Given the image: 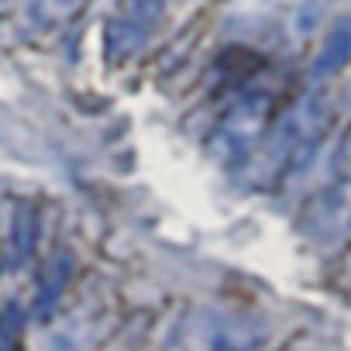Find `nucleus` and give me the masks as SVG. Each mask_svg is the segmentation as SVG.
I'll list each match as a JSON object with an SVG mask.
<instances>
[{
  "label": "nucleus",
  "instance_id": "obj_7",
  "mask_svg": "<svg viewBox=\"0 0 351 351\" xmlns=\"http://www.w3.org/2000/svg\"><path fill=\"white\" fill-rule=\"evenodd\" d=\"M337 172H341V180L351 186V128L341 141V152H337Z\"/></svg>",
  "mask_w": 351,
  "mask_h": 351
},
{
  "label": "nucleus",
  "instance_id": "obj_3",
  "mask_svg": "<svg viewBox=\"0 0 351 351\" xmlns=\"http://www.w3.org/2000/svg\"><path fill=\"white\" fill-rule=\"evenodd\" d=\"M265 131H269V97L265 93H245L221 117L210 148H214L217 158L245 165V158L255 152V145L265 138Z\"/></svg>",
  "mask_w": 351,
  "mask_h": 351
},
{
  "label": "nucleus",
  "instance_id": "obj_6",
  "mask_svg": "<svg viewBox=\"0 0 351 351\" xmlns=\"http://www.w3.org/2000/svg\"><path fill=\"white\" fill-rule=\"evenodd\" d=\"M35 234H38V221H35V214L28 210H21L18 217H14V231H11V262L18 265V262H25L28 255H32V248H35Z\"/></svg>",
  "mask_w": 351,
  "mask_h": 351
},
{
  "label": "nucleus",
  "instance_id": "obj_1",
  "mask_svg": "<svg viewBox=\"0 0 351 351\" xmlns=\"http://www.w3.org/2000/svg\"><path fill=\"white\" fill-rule=\"evenodd\" d=\"M330 121H334L330 100L324 93H303L265 131V138L245 158V169L255 176L258 183H276L279 176L293 172L296 165H303L320 148V141L330 131Z\"/></svg>",
  "mask_w": 351,
  "mask_h": 351
},
{
  "label": "nucleus",
  "instance_id": "obj_2",
  "mask_svg": "<svg viewBox=\"0 0 351 351\" xmlns=\"http://www.w3.org/2000/svg\"><path fill=\"white\" fill-rule=\"evenodd\" d=\"M262 341V324L248 313L193 306L169 327L158 351H252Z\"/></svg>",
  "mask_w": 351,
  "mask_h": 351
},
{
  "label": "nucleus",
  "instance_id": "obj_5",
  "mask_svg": "<svg viewBox=\"0 0 351 351\" xmlns=\"http://www.w3.org/2000/svg\"><path fill=\"white\" fill-rule=\"evenodd\" d=\"M344 66H351V14H341V18L330 21V28L324 32V38L313 52L310 76L313 80H330Z\"/></svg>",
  "mask_w": 351,
  "mask_h": 351
},
{
  "label": "nucleus",
  "instance_id": "obj_4",
  "mask_svg": "<svg viewBox=\"0 0 351 351\" xmlns=\"http://www.w3.org/2000/svg\"><path fill=\"white\" fill-rule=\"evenodd\" d=\"M165 0H121L117 14L107 25V56L124 59L148 45L152 32L158 28Z\"/></svg>",
  "mask_w": 351,
  "mask_h": 351
}]
</instances>
